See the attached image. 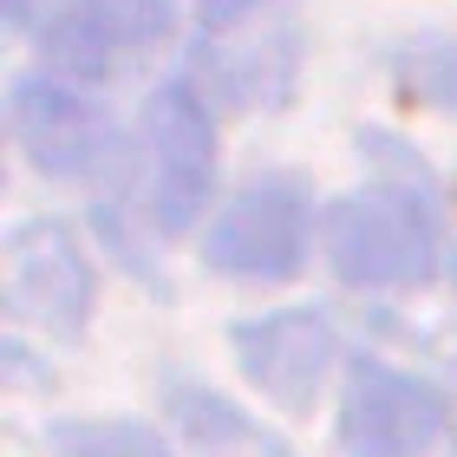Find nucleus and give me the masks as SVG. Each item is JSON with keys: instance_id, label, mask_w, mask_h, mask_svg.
<instances>
[{"instance_id": "10", "label": "nucleus", "mask_w": 457, "mask_h": 457, "mask_svg": "<svg viewBox=\"0 0 457 457\" xmlns=\"http://www.w3.org/2000/svg\"><path fill=\"white\" fill-rule=\"evenodd\" d=\"M53 451L59 457H170L157 445V431L124 425V419H72L53 431Z\"/></svg>"}, {"instance_id": "2", "label": "nucleus", "mask_w": 457, "mask_h": 457, "mask_svg": "<svg viewBox=\"0 0 457 457\" xmlns=\"http://www.w3.org/2000/svg\"><path fill=\"white\" fill-rule=\"evenodd\" d=\"M216 183V131L190 86H157L144 105V196L163 236H183L210 210Z\"/></svg>"}, {"instance_id": "6", "label": "nucleus", "mask_w": 457, "mask_h": 457, "mask_svg": "<svg viewBox=\"0 0 457 457\" xmlns=\"http://www.w3.org/2000/svg\"><path fill=\"white\" fill-rule=\"evenodd\" d=\"M7 301L20 320L46 327V334H79L92 307V262L72 242V228L33 222L7 242Z\"/></svg>"}, {"instance_id": "4", "label": "nucleus", "mask_w": 457, "mask_h": 457, "mask_svg": "<svg viewBox=\"0 0 457 457\" xmlns=\"http://www.w3.org/2000/svg\"><path fill=\"white\" fill-rule=\"evenodd\" d=\"M445 431V399L386 360H353L340 399L346 457H425Z\"/></svg>"}, {"instance_id": "3", "label": "nucleus", "mask_w": 457, "mask_h": 457, "mask_svg": "<svg viewBox=\"0 0 457 457\" xmlns=\"http://www.w3.org/2000/svg\"><path fill=\"white\" fill-rule=\"evenodd\" d=\"M7 124H13V144L27 151V163L46 170V177H92L118 144L112 112L98 105L86 86H72V79H59V72L13 79Z\"/></svg>"}, {"instance_id": "11", "label": "nucleus", "mask_w": 457, "mask_h": 457, "mask_svg": "<svg viewBox=\"0 0 457 457\" xmlns=\"http://www.w3.org/2000/svg\"><path fill=\"white\" fill-rule=\"evenodd\" d=\"M196 7H203V20H210V27H236L242 13L262 7V0H196Z\"/></svg>"}, {"instance_id": "9", "label": "nucleus", "mask_w": 457, "mask_h": 457, "mask_svg": "<svg viewBox=\"0 0 457 457\" xmlns=\"http://www.w3.org/2000/svg\"><path fill=\"white\" fill-rule=\"evenodd\" d=\"M79 7H86V20H98V27L112 33L118 53H151L177 27L170 0H79Z\"/></svg>"}, {"instance_id": "8", "label": "nucleus", "mask_w": 457, "mask_h": 457, "mask_svg": "<svg viewBox=\"0 0 457 457\" xmlns=\"http://www.w3.org/2000/svg\"><path fill=\"white\" fill-rule=\"evenodd\" d=\"M46 59L59 72H79V79H105L118 66V46H112V33L98 27V20H86V7H72L46 27Z\"/></svg>"}, {"instance_id": "7", "label": "nucleus", "mask_w": 457, "mask_h": 457, "mask_svg": "<svg viewBox=\"0 0 457 457\" xmlns=\"http://www.w3.org/2000/svg\"><path fill=\"white\" fill-rule=\"evenodd\" d=\"M236 353H242V372L281 411H307L327 366H334V327L314 314H268L236 327Z\"/></svg>"}, {"instance_id": "5", "label": "nucleus", "mask_w": 457, "mask_h": 457, "mask_svg": "<svg viewBox=\"0 0 457 457\" xmlns=\"http://www.w3.org/2000/svg\"><path fill=\"white\" fill-rule=\"evenodd\" d=\"M210 268L242 281H287L307 262V196L287 177L248 183V190L228 203L210 222Z\"/></svg>"}, {"instance_id": "12", "label": "nucleus", "mask_w": 457, "mask_h": 457, "mask_svg": "<svg viewBox=\"0 0 457 457\" xmlns=\"http://www.w3.org/2000/svg\"><path fill=\"white\" fill-rule=\"evenodd\" d=\"M0 7H7V20H33L39 0H0Z\"/></svg>"}, {"instance_id": "1", "label": "nucleus", "mask_w": 457, "mask_h": 457, "mask_svg": "<svg viewBox=\"0 0 457 457\" xmlns=\"http://www.w3.org/2000/svg\"><path fill=\"white\" fill-rule=\"evenodd\" d=\"M438 222L405 190H353L327 210V262L353 287H411L431 275Z\"/></svg>"}]
</instances>
